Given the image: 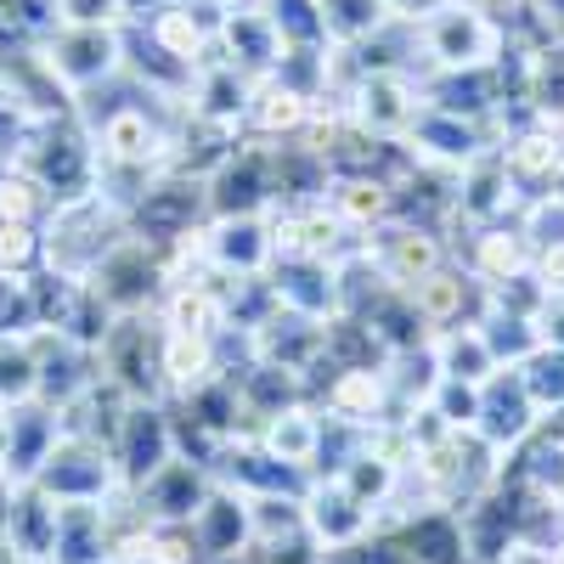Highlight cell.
<instances>
[{
    "instance_id": "cell-1",
    "label": "cell",
    "mask_w": 564,
    "mask_h": 564,
    "mask_svg": "<svg viewBox=\"0 0 564 564\" xmlns=\"http://www.w3.org/2000/svg\"><path fill=\"white\" fill-rule=\"evenodd\" d=\"M34 491H45L52 502H108L124 480L113 468V452L102 441H85V435H63L52 446V457L40 463V475L29 480Z\"/></svg>"
},
{
    "instance_id": "cell-2",
    "label": "cell",
    "mask_w": 564,
    "mask_h": 564,
    "mask_svg": "<svg viewBox=\"0 0 564 564\" xmlns=\"http://www.w3.org/2000/svg\"><path fill=\"white\" fill-rule=\"evenodd\" d=\"M417 40L441 68H491L502 57V23L480 7H463V0H446L441 12L423 18Z\"/></svg>"
},
{
    "instance_id": "cell-3",
    "label": "cell",
    "mask_w": 564,
    "mask_h": 564,
    "mask_svg": "<svg viewBox=\"0 0 564 564\" xmlns=\"http://www.w3.org/2000/svg\"><path fill=\"white\" fill-rule=\"evenodd\" d=\"M40 52L79 102L124 68V29H52L40 40Z\"/></svg>"
},
{
    "instance_id": "cell-4",
    "label": "cell",
    "mask_w": 564,
    "mask_h": 564,
    "mask_svg": "<svg viewBox=\"0 0 564 564\" xmlns=\"http://www.w3.org/2000/svg\"><path fill=\"white\" fill-rule=\"evenodd\" d=\"M417 113H423V102H417L412 79H401V74H372V79L361 85V124H367V130L395 135V130H412Z\"/></svg>"
},
{
    "instance_id": "cell-5",
    "label": "cell",
    "mask_w": 564,
    "mask_h": 564,
    "mask_svg": "<svg viewBox=\"0 0 564 564\" xmlns=\"http://www.w3.org/2000/svg\"><path fill=\"white\" fill-rule=\"evenodd\" d=\"M502 164H508L513 181H558V175H564V130H558L553 119H542L536 130H525V135L508 141Z\"/></svg>"
},
{
    "instance_id": "cell-6",
    "label": "cell",
    "mask_w": 564,
    "mask_h": 564,
    "mask_svg": "<svg viewBox=\"0 0 564 564\" xmlns=\"http://www.w3.org/2000/svg\"><path fill=\"white\" fill-rule=\"evenodd\" d=\"M148 45H159V52L170 57V63H186V68H198L204 57V45H209V34H204V23L193 18V7H159L153 12V23H148Z\"/></svg>"
},
{
    "instance_id": "cell-7",
    "label": "cell",
    "mask_w": 564,
    "mask_h": 564,
    "mask_svg": "<svg viewBox=\"0 0 564 564\" xmlns=\"http://www.w3.org/2000/svg\"><path fill=\"white\" fill-rule=\"evenodd\" d=\"M249 119L260 124V130H300L305 119H311V97L305 90H294V85H282V79H265L260 90H249Z\"/></svg>"
},
{
    "instance_id": "cell-8",
    "label": "cell",
    "mask_w": 564,
    "mask_h": 564,
    "mask_svg": "<svg viewBox=\"0 0 564 564\" xmlns=\"http://www.w3.org/2000/svg\"><path fill=\"white\" fill-rule=\"evenodd\" d=\"M45 209H57V198L34 175H23L18 164L0 170V226H34Z\"/></svg>"
},
{
    "instance_id": "cell-9",
    "label": "cell",
    "mask_w": 564,
    "mask_h": 564,
    "mask_svg": "<svg viewBox=\"0 0 564 564\" xmlns=\"http://www.w3.org/2000/svg\"><path fill=\"white\" fill-rule=\"evenodd\" d=\"M435 265H441V249L430 231H390L384 238V271L395 282H423Z\"/></svg>"
},
{
    "instance_id": "cell-10",
    "label": "cell",
    "mask_w": 564,
    "mask_h": 564,
    "mask_svg": "<svg viewBox=\"0 0 564 564\" xmlns=\"http://www.w3.org/2000/svg\"><path fill=\"white\" fill-rule=\"evenodd\" d=\"M164 379L175 390H198L209 379V334H170L164 339Z\"/></svg>"
},
{
    "instance_id": "cell-11",
    "label": "cell",
    "mask_w": 564,
    "mask_h": 564,
    "mask_svg": "<svg viewBox=\"0 0 564 564\" xmlns=\"http://www.w3.org/2000/svg\"><path fill=\"white\" fill-rule=\"evenodd\" d=\"M316 7H322L327 40H361V34H372L390 18L384 0H316Z\"/></svg>"
},
{
    "instance_id": "cell-12",
    "label": "cell",
    "mask_w": 564,
    "mask_h": 564,
    "mask_svg": "<svg viewBox=\"0 0 564 564\" xmlns=\"http://www.w3.org/2000/svg\"><path fill=\"white\" fill-rule=\"evenodd\" d=\"M45 265V238L34 226H0V282H29Z\"/></svg>"
},
{
    "instance_id": "cell-13",
    "label": "cell",
    "mask_w": 564,
    "mask_h": 564,
    "mask_svg": "<svg viewBox=\"0 0 564 564\" xmlns=\"http://www.w3.org/2000/svg\"><path fill=\"white\" fill-rule=\"evenodd\" d=\"M57 29H124V0H52Z\"/></svg>"
},
{
    "instance_id": "cell-14",
    "label": "cell",
    "mask_w": 564,
    "mask_h": 564,
    "mask_svg": "<svg viewBox=\"0 0 564 564\" xmlns=\"http://www.w3.org/2000/svg\"><path fill=\"white\" fill-rule=\"evenodd\" d=\"M457 305H463V276L430 271V276L417 282V316H423V322H446Z\"/></svg>"
},
{
    "instance_id": "cell-15",
    "label": "cell",
    "mask_w": 564,
    "mask_h": 564,
    "mask_svg": "<svg viewBox=\"0 0 564 564\" xmlns=\"http://www.w3.org/2000/svg\"><path fill=\"white\" fill-rule=\"evenodd\" d=\"M334 204H339L345 220H379V215L390 209V193H384L379 181H339Z\"/></svg>"
},
{
    "instance_id": "cell-16",
    "label": "cell",
    "mask_w": 564,
    "mask_h": 564,
    "mask_svg": "<svg viewBox=\"0 0 564 564\" xmlns=\"http://www.w3.org/2000/svg\"><path fill=\"white\" fill-rule=\"evenodd\" d=\"M520 265H525L520 238H508V231H491V238H480V276L508 282V276H520Z\"/></svg>"
},
{
    "instance_id": "cell-17",
    "label": "cell",
    "mask_w": 564,
    "mask_h": 564,
    "mask_svg": "<svg viewBox=\"0 0 564 564\" xmlns=\"http://www.w3.org/2000/svg\"><path fill=\"white\" fill-rule=\"evenodd\" d=\"M372 406H379V379L372 372H350L334 390V412H345V417H372Z\"/></svg>"
},
{
    "instance_id": "cell-18",
    "label": "cell",
    "mask_w": 564,
    "mask_h": 564,
    "mask_svg": "<svg viewBox=\"0 0 564 564\" xmlns=\"http://www.w3.org/2000/svg\"><path fill=\"white\" fill-rule=\"evenodd\" d=\"M311 446H316V430H311V423L300 417V412H289V417H282L276 423V430H271V452H282V457H311Z\"/></svg>"
},
{
    "instance_id": "cell-19",
    "label": "cell",
    "mask_w": 564,
    "mask_h": 564,
    "mask_svg": "<svg viewBox=\"0 0 564 564\" xmlns=\"http://www.w3.org/2000/svg\"><path fill=\"white\" fill-rule=\"evenodd\" d=\"M463 7H480V12H491V7H502V0H463Z\"/></svg>"
},
{
    "instance_id": "cell-20",
    "label": "cell",
    "mask_w": 564,
    "mask_h": 564,
    "mask_svg": "<svg viewBox=\"0 0 564 564\" xmlns=\"http://www.w3.org/2000/svg\"><path fill=\"white\" fill-rule=\"evenodd\" d=\"M108 564H119V558H108Z\"/></svg>"
}]
</instances>
